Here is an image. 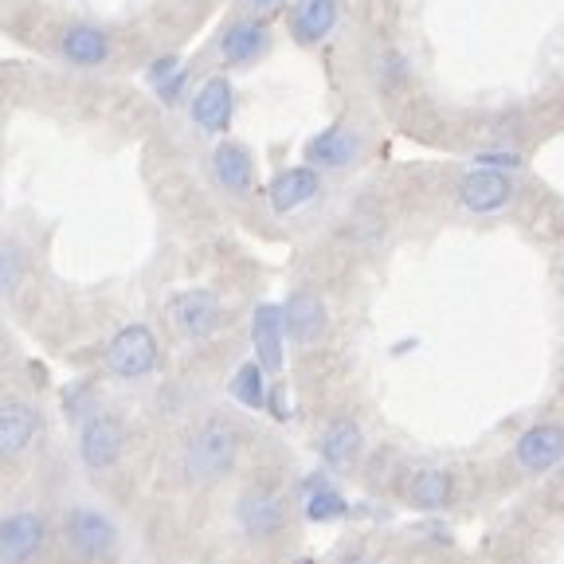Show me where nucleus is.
<instances>
[{"label": "nucleus", "instance_id": "f257e3e1", "mask_svg": "<svg viewBox=\"0 0 564 564\" xmlns=\"http://www.w3.org/2000/svg\"><path fill=\"white\" fill-rule=\"evenodd\" d=\"M239 455V432L228 420H208L193 432L185 447V475L200 486L220 482Z\"/></svg>", "mask_w": 564, "mask_h": 564}, {"label": "nucleus", "instance_id": "f03ea898", "mask_svg": "<svg viewBox=\"0 0 564 564\" xmlns=\"http://www.w3.org/2000/svg\"><path fill=\"white\" fill-rule=\"evenodd\" d=\"M59 538L67 553L83 564H102L118 553V525L95 506H70L63 513Z\"/></svg>", "mask_w": 564, "mask_h": 564}, {"label": "nucleus", "instance_id": "7ed1b4c3", "mask_svg": "<svg viewBox=\"0 0 564 564\" xmlns=\"http://www.w3.org/2000/svg\"><path fill=\"white\" fill-rule=\"evenodd\" d=\"M106 369L115 372L118 380H141L158 369V337L150 326H122L110 345H106Z\"/></svg>", "mask_w": 564, "mask_h": 564}, {"label": "nucleus", "instance_id": "20e7f679", "mask_svg": "<svg viewBox=\"0 0 564 564\" xmlns=\"http://www.w3.org/2000/svg\"><path fill=\"white\" fill-rule=\"evenodd\" d=\"M169 322H173L176 337H185V341H204L220 329L224 322V302L216 299V291H181L173 302H169Z\"/></svg>", "mask_w": 564, "mask_h": 564}, {"label": "nucleus", "instance_id": "39448f33", "mask_svg": "<svg viewBox=\"0 0 564 564\" xmlns=\"http://www.w3.org/2000/svg\"><path fill=\"white\" fill-rule=\"evenodd\" d=\"M126 451V423L110 412H90L79 427V458L87 470H110Z\"/></svg>", "mask_w": 564, "mask_h": 564}, {"label": "nucleus", "instance_id": "423d86ee", "mask_svg": "<svg viewBox=\"0 0 564 564\" xmlns=\"http://www.w3.org/2000/svg\"><path fill=\"white\" fill-rule=\"evenodd\" d=\"M236 525L247 541H271L286 525V502L271 486H251L239 494L236 502Z\"/></svg>", "mask_w": 564, "mask_h": 564}, {"label": "nucleus", "instance_id": "0eeeda50", "mask_svg": "<svg viewBox=\"0 0 564 564\" xmlns=\"http://www.w3.org/2000/svg\"><path fill=\"white\" fill-rule=\"evenodd\" d=\"M47 518L40 510H12L0 525V556L4 564H32L47 545Z\"/></svg>", "mask_w": 564, "mask_h": 564}, {"label": "nucleus", "instance_id": "6e6552de", "mask_svg": "<svg viewBox=\"0 0 564 564\" xmlns=\"http://www.w3.org/2000/svg\"><path fill=\"white\" fill-rule=\"evenodd\" d=\"M513 458L529 475H545L549 467H556L564 458V427L561 423H533V427H525L518 447H513Z\"/></svg>", "mask_w": 564, "mask_h": 564}, {"label": "nucleus", "instance_id": "1a4fd4ad", "mask_svg": "<svg viewBox=\"0 0 564 564\" xmlns=\"http://www.w3.org/2000/svg\"><path fill=\"white\" fill-rule=\"evenodd\" d=\"M282 317H286V337H291L294 345H302V349L322 341L326 322H329L326 302L317 299L314 291H294L291 299H286V306H282Z\"/></svg>", "mask_w": 564, "mask_h": 564}, {"label": "nucleus", "instance_id": "9d476101", "mask_svg": "<svg viewBox=\"0 0 564 564\" xmlns=\"http://www.w3.org/2000/svg\"><path fill=\"white\" fill-rule=\"evenodd\" d=\"M361 447H365V435H361V427H357V420H349V415L329 420L326 427H322V435H317V455L334 470H349L352 463L361 458Z\"/></svg>", "mask_w": 564, "mask_h": 564}, {"label": "nucleus", "instance_id": "9b49d317", "mask_svg": "<svg viewBox=\"0 0 564 564\" xmlns=\"http://www.w3.org/2000/svg\"><path fill=\"white\" fill-rule=\"evenodd\" d=\"M282 341H286V317L279 306L263 302V306L251 314V345H256V361L267 372L282 369Z\"/></svg>", "mask_w": 564, "mask_h": 564}, {"label": "nucleus", "instance_id": "f8f14e48", "mask_svg": "<svg viewBox=\"0 0 564 564\" xmlns=\"http://www.w3.org/2000/svg\"><path fill=\"white\" fill-rule=\"evenodd\" d=\"M35 435H40L35 408L17 397L4 400V408H0V451H4V458H20L35 443Z\"/></svg>", "mask_w": 564, "mask_h": 564}, {"label": "nucleus", "instance_id": "ddd939ff", "mask_svg": "<svg viewBox=\"0 0 564 564\" xmlns=\"http://www.w3.org/2000/svg\"><path fill=\"white\" fill-rule=\"evenodd\" d=\"M513 196L510 181L502 173H494V169H478V173H467L463 176V185H458V200L467 212H498L506 208Z\"/></svg>", "mask_w": 564, "mask_h": 564}, {"label": "nucleus", "instance_id": "4468645a", "mask_svg": "<svg viewBox=\"0 0 564 564\" xmlns=\"http://www.w3.org/2000/svg\"><path fill=\"white\" fill-rule=\"evenodd\" d=\"M337 24V0H299L291 12V32L299 44L326 40Z\"/></svg>", "mask_w": 564, "mask_h": 564}, {"label": "nucleus", "instance_id": "2eb2a0df", "mask_svg": "<svg viewBox=\"0 0 564 564\" xmlns=\"http://www.w3.org/2000/svg\"><path fill=\"white\" fill-rule=\"evenodd\" d=\"M357 153H361V141H357L352 130H345V126H334V130L317 133V138L306 145L310 165H326V169H345Z\"/></svg>", "mask_w": 564, "mask_h": 564}, {"label": "nucleus", "instance_id": "dca6fc26", "mask_svg": "<svg viewBox=\"0 0 564 564\" xmlns=\"http://www.w3.org/2000/svg\"><path fill=\"white\" fill-rule=\"evenodd\" d=\"M274 212H299L302 204H310L317 196V173L314 169H286L271 181L267 188Z\"/></svg>", "mask_w": 564, "mask_h": 564}, {"label": "nucleus", "instance_id": "f3484780", "mask_svg": "<svg viewBox=\"0 0 564 564\" xmlns=\"http://www.w3.org/2000/svg\"><path fill=\"white\" fill-rule=\"evenodd\" d=\"M451 494H455V482L440 467H420L404 486V498L415 510H443L451 502Z\"/></svg>", "mask_w": 564, "mask_h": 564}, {"label": "nucleus", "instance_id": "a211bd4d", "mask_svg": "<svg viewBox=\"0 0 564 564\" xmlns=\"http://www.w3.org/2000/svg\"><path fill=\"white\" fill-rule=\"evenodd\" d=\"M193 118L204 130L220 133L231 122V87L228 79H208L200 87V95L193 98Z\"/></svg>", "mask_w": 564, "mask_h": 564}, {"label": "nucleus", "instance_id": "6ab92c4d", "mask_svg": "<svg viewBox=\"0 0 564 564\" xmlns=\"http://www.w3.org/2000/svg\"><path fill=\"white\" fill-rule=\"evenodd\" d=\"M302 513L317 525H326V521H337L349 513V502H345V494L329 482L326 475H314L306 482V494H302Z\"/></svg>", "mask_w": 564, "mask_h": 564}, {"label": "nucleus", "instance_id": "aec40b11", "mask_svg": "<svg viewBox=\"0 0 564 564\" xmlns=\"http://www.w3.org/2000/svg\"><path fill=\"white\" fill-rule=\"evenodd\" d=\"M220 52L228 63H251L267 52V28L263 20H239L224 32L220 40Z\"/></svg>", "mask_w": 564, "mask_h": 564}, {"label": "nucleus", "instance_id": "412c9836", "mask_svg": "<svg viewBox=\"0 0 564 564\" xmlns=\"http://www.w3.org/2000/svg\"><path fill=\"white\" fill-rule=\"evenodd\" d=\"M63 55H67L70 63H79V67H98V63L110 55V40H106V32H98V28H87V24H75L63 32L59 40Z\"/></svg>", "mask_w": 564, "mask_h": 564}, {"label": "nucleus", "instance_id": "4be33fe9", "mask_svg": "<svg viewBox=\"0 0 564 564\" xmlns=\"http://www.w3.org/2000/svg\"><path fill=\"white\" fill-rule=\"evenodd\" d=\"M212 169H216V181L228 193H247L251 188V158H247V150L236 145V141H224L220 150L212 153Z\"/></svg>", "mask_w": 564, "mask_h": 564}, {"label": "nucleus", "instance_id": "5701e85b", "mask_svg": "<svg viewBox=\"0 0 564 564\" xmlns=\"http://www.w3.org/2000/svg\"><path fill=\"white\" fill-rule=\"evenodd\" d=\"M231 397L243 408H267V369L259 361H247L231 377Z\"/></svg>", "mask_w": 564, "mask_h": 564}, {"label": "nucleus", "instance_id": "b1692460", "mask_svg": "<svg viewBox=\"0 0 564 564\" xmlns=\"http://www.w3.org/2000/svg\"><path fill=\"white\" fill-rule=\"evenodd\" d=\"M20 271H24V259H20L17 243H4V256H0V279H4V294H17Z\"/></svg>", "mask_w": 564, "mask_h": 564}, {"label": "nucleus", "instance_id": "393cba45", "mask_svg": "<svg viewBox=\"0 0 564 564\" xmlns=\"http://www.w3.org/2000/svg\"><path fill=\"white\" fill-rule=\"evenodd\" d=\"M173 75H176V59H173V55H165V59H158V63L150 67V83H153L158 90L165 87V83L173 79Z\"/></svg>", "mask_w": 564, "mask_h": 564}, {"label": "nucleus", "instance_id": "a878e982", "mask_svg": "<svg viewBox=\"0 0 564 564\" xmlns=\"http://www.w3.org/2000/svg\"><path fill=\"white\" fill-rule=\"evenodd\" d=\"M282 4H286V0H247V12H251V17H259V20H267V17H274Z\"/></svg>", "mask_w": 564, "mask_h": 564}, {"label": "nucleus", "instance_id": "bb28decb", "mask_svg": "<svg viewBox=\"0 0 564 564\" xmlns=\"http://www.w3.org/2000/svg\"><path fill=\"white\" fill-rule=\"evenodd\" d=\"M341 564H377V561H372L369 553H361V549H352V553L341 556Z\"/></svg>", "mask_w": 564, "mask_h": 564}, {"label": "nucleus", "instance_id": "cd10ccee", "mask_svg": "<svg viewBox=\"0 0 564 564\" xmlns=\"http://www.w3.org/2000/svg\"><path fill=\"white\" fill-rule=\"evenodd\" d=\"M294 564H317V561H314V556H299Z\"/></svg>", "mask_w": 564, "mask_h": 564}]
</instances>
